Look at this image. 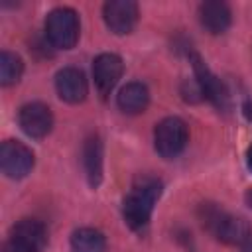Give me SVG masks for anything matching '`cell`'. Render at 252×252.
Listing matches in <instances>:
<instances>
[{
	"mask_svg": "<svg viewBox=\"0 0 252 252\" xmlns=\"http://www.w3.org/2000/svg\"><path fill=\"white\" fill-rule=\"evenodd\" d=\"M45 242V224L37 219H22L10 228L2 252H41Z\"/></svg>",
	"mask_w": 252,
	"mask_h": 252,
	"instance_id": "4",
	"label": "cell"
},
{
	"mask_svg": "<svg viewBox=\"0 0 252 252\" xmlns=\"http://www.w3.org/2000/svg\"><path fill=\"white\" fill-rule=\"evenodd\" d=\"M122 73H124V63H122L120 55H116V53H100L93 61L94 87L102 98H106L110 94V91L116 87Z\"/></svg>",
	"mask_w": 252,
	"mask_h": 252,
	"instance_id": "9",
	"label": "cell"
},
{
	"mask_svg": "<svg viewBox=\"0 0 252 252\" xmlns=\"http://www.w3.org/2000/svg\"><path fill=\"white\" fill-rule=\"evenodd\" d=\"M199 219H201L203 226L224 244L234 246V244H244L250 240L252 228H250L248 220L222 211L215 203H203L199 209Z\"/></svg>",
	"mask_w": 252,
	"mask_h": 252,
	"instance_id": "2",
	"label": "cell"
},
{
	"mask_svg": "<svg viewBox=\"0 0 252 252\" xmlns=\"http://www.w3.org/2000/svg\"><path fill=\"white\" fill-rule=\"evenodd\" d=\"M232 14L224 2L211 0L199 6V22L209 33H224L230 26Z\"/></svg>",
	"mask_w": 252,
	"mask_h": 252,
	"instance_id": "12",
	"label": "cell"
},
{
	"mask_svg": "<svg viewBox=\"0 0 252 252\" xmlns=\"http://www.w3.org/2000/svg\"><path fill=\"white\" fill-rule=\"evenodd\" d=\"M102 18L110 32L128 33L138 22V4L132 0H108L102 6Z\"/></svg>",
	"mask_w": 252,
	"mask_h": 252,
	"instance_id": "10",
	"label": "cell"
},
{
	"mask_svg": "<svg viewBox=\"0 0 252 252\" xmlns=\"http://www.w3.org/2000/svg\"><path fill=\"white\" fill-rule=\"evenodd\" d=\"M244 201H246V205L252 209V189H248V191L244 193Z\"/></svg>",
	"mask_w": 252,
	"mask_h": 252,
	"instance_id": "18",
	"label": "cell"
},
{
	"mask_svg": "<svg viewBox=\"0 0 252 252\" xmlns=\"http://www.w3.org/2000/svg\"><path fill=\"white\" fill-rule=\"evenodd\" d=\"M118 108L126 114H140L146 110L148 102H150V93L148 87L142 83H128L120 89L118 96H116Z\"/></svg>",
	"mask_w": 252,
	"mask_h": 252,
	"instance_id": "14",
	"label": "cell"
},
{
	"mask_svg": "<svg viewBox=\"0 0 252 252\" xmlns=\"http://www.w3.org/2000/svg\"><path fill=\"white\" fill-rule=\"evenodd\" d=\"M24 73V61L14 51H2L0 53V83L4 87H10L20 81Z\"/></svg>",
	"mask_w": 252,
	"mask_h": 252,
	"instance_id": "16",
	"label": "cell"
},
{
	"mask_svg": "<svg viewBox=\"0 0 252 252\" xmlns=\"http://www.w3.org/2000/svg\"><path fill=\"white\" fill-rule=\"evenodd\" d=\"M0 167L6 177L22 179L33 167V152L18 140H6L0 146Z\"/></svg>",
	"mask_w": 252,
	"mask_h": 252,
	"instance_id": "7",
	"label": "cell"
},
{
	"mask_svg": "<svg viewBox=\"0 0 252 252\" xmlns=\"http://www.w3.org/2000/svg\"><path fill=\"white\" fill-rule=\"evenodd\" d=\"M45 37L57 49H71L79 41V16L73 8L59 6L45 18Z\"/></svg>",
	"mask_w": 252,
	"mask_h": 252,
	"instance_id": "3",
	"label": "cell"
},
{
	"mask_svg": "<svg viewBox=\"0 0 252 252\" xmlns=\"http://www.w3.org/2000/svg\"><path fill=\"white\" fill-rule=\"evenodd\" d=\"M20 128L30 138H45L53 128V114L51 108L43 102H28L18 112Z\"/></svg>",
	"mask_w": 252,
	"mask_h": 252,
	"instance_id": "8",
	"label": "cell"
},
{
	"mask_svg": "<svg viewBox=\"0 0 252 252\" xmlns=\"http://www.w3.org/2000/svg\"><path fill=\"white\" fill-rule=\"evenodd\" d=\"M71 250L73 252H104L106 250L104 234L91 226L77 228L71 236Z\"/></svg>",
	"mask_w": 252,
	"mask_h": 252,
	"instance_id": "15",
	"label": "cell"
},
{
	"mask_svg": "<svg viewBox=\"0 0 252 252\" xmlns=\"http://www.w3.org/2000/svg\"><path fill=\"white\" fill-rule=\"evenodd\" d=\"M55 89H57V94L65 102L77 104V102L85 100L89 85H87V79H85L81 69H77V67H63L55 75Z\"/></svg>",
	"mask_w": 252,
	"mask_h": 252,
	"instance_id": "11",
	"label": "cell"
},
{
	"mask_svg": "<svg viewBox=\"0 0 252 252\" xmlns=\"http://www.w3.org/2000/svg\"><path fill=\"white\" fill-rule=\"evenodd\" d=\"M246 165H248V169L252 171V144H250L248 150H246Z\"/></svg>",
	"mask_w": 252,
	"mask_h": 252,
	"instance_id": "17",
	"label": "cell"
},
{
	"mask_svg": "<svg viewBox=\"0 0 252 252\" xmlns=\"http://www.w3.org/2000/svg\"><path fill=\"white\" fill-rule=\"evenodd\" d=\"M83 165L91 187H98L102 181V142L96 134H91L83 144Z\"/></svg>",
	"mask_w": 252,
	"mask_h": 252,
	"instance_id": "13",
	"label": "cell"
},
{
	"mask_svg": "<svg viewBox=\"0 0 252 252\" xmlns=\"http://www.w3.org/2000/svg\"><path fill=\"white\" fill-rule=\"evenodd\" d=\"M189 61L193 65V73H195V81L203 93V96L207 100H211L219 110L228 108V93L222 85V81L213 75V71L207 67V63L203 61V57L195 51L189 53Z\"/></svg>",
	"mask_w": 252,
	"mask_h": 252,
	"instance_id": "6",
	"label": "cell"
},
{
	"mask_svg": "<svg viewBox=\"0 0 252 252\" xmlns=\"http://www.w3.org/2000/svg\"><path fill=\"white\" fill-rule=\"evenodd\" d=\"M161 195V181L156 177H138L122 201V217L132 230H144L150 222L156 201Z\"/></svg>",
	"mask_w": 252,
	"mask_h": 252,
	"instance_id": "1",
	"label": "cell"
},
{
	"mask_svg": "<svg viewBox=\"0 0 252 252\" xmlns=\"http://www.w3.org/2000/svg\"><path fill=\"white\" fill-rule=\"evenodd\" d=\"M187 140H189V130H187V124L181 118L167 116V118H163L161 122L156 124L154 146H156V152L161 158H165V159L177 158L183 152Z\"/></svg>",
	"mask_w": 252,
	"mask_h": 252,
	"instance_id": "5",
	"label": "cell"
},
{
	"mask_svg": "<svg viewBox=\"0 0 252 252\" xmlns=\"http://www.w3.org/2000/svg\"><path fill=\"white\" fill-rule=\"evenodd\" d=\"M240 252H252V240L244 242V244H242V248H240Z\"/></svg>",
	"mask_w": 252,
	"mask_h": 252,
	"instance_id": "19",
	"label": "cell"
}]
</instances>
